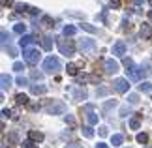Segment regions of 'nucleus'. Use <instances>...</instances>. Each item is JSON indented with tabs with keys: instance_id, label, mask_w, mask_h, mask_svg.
Returning <instances> with one entry per match:
<instances>
[{
	"instance_id": "f257e3e1",
	"label": "nucleus",
	"mask_w": 152,
	"mask_h": 148,
	"mask_svg": "<svg viewBox=\"0 0 152 148\" xmlns=\"http://www.w3.org/2000/svg\"><path fill=\"white\" fill-rule=\"evenodd\" d=\"M62 69V64L56 56H47L43 60V71L45 73H58Z\"/></svg>"
},
{
	"instance_id": "f03ea898",
	"label": "nucleus",
	"mask_w": 152,
	"mask_h": 148,
	"mask_svg": "<svg viewBox=\"0 0 152 148\" xmlns=\"http://www.w3.org/2000/svg\"><path fill=\"white\" fill-rule=\"evenodd\" d=\"M23 58H25L26 64H38L39 58H42V52H39L38 49H23Z\"/></svg>"
},
{
	"instance_id": "7ed1b4c3",
	"label": "nucleus",
	"mask_w": 152,
	"mask_h": 148,
	"mask_svg": "<svg viewBox=\"0 0 152 148\" xmlns=\"http://www.w3.org/2000/svg\"><path fill=\"white\" fill-rule=\"evenodd\" d=\"M58 49H60V52L62 55H66V56H72L73 52H75V47H73V43L69 39H64V38H58Z\"/></svg>"
},
{
	"instance_id": "20e7f679",
	"label": "nucleus",
	"mask_w": 152,
	"mask_h": 148,
	"mask_svg": "<svg viewBox=\"0 0 152 148\" xmlns=\"http://www.w3.org/2000/svg\"><path fill=\"white\" fill-rule=\"evenodd\" d=\"M47 112L49 114H64V112H66V103L56 99V101H53V103L47 105Z\"/></svg>"
},
{
	"instance_id": "39448f33",
	"label": "nucleus",
	"mask_w": 152,
	"mask_h": 148,
	"mask_svg": "<svg viewBox=\"0 0 152 148\" xmlns=\"http://www.w3.org/2000/svg\"><path fill=\"white\" fill-rule=\"evenodd\" d=\"M68 92H69V96H72L75 101H79V99H86V90L83 86H72V88H68Z\"/></svg>"
},
{
	"instance_id": "423d86ee",
	"label": "nucleus",
	"mask_w": 152,
	"mask_h": 148,
	"mask_svg": "<svg viewBox=\"0 0 152 148\" xmlns=\"http://www.w3.org/2000/svg\"><path fill=\"white\" fill-rule=\"evenodd\" d=\"M79 49L83 51V52H92L96 49V41L94 39H88V38H83L79 41Z\"/></svg>"
},
{
	"instance_id": "0eeeda50",
	"label": "nucleus",
	"mask_w": 152,
	"mask_h": 148,
	"mask_svg": "<svg viewBox=\"0 0 152 148\" xmlns=\"http://www.w3.org/2000/svg\"><path fill=\"white\" fill-rule=\"evenodd\" d=\"M126 75H128V79H130V81H141V77L145 75V71H143V68L133 66L132 69H126Z\"/></svg>"
},
{
	"instance_id": "6e6552de",
	"label": "nucleus",
	"mask_w": 152,
	"mask_h": 148,
	"mask_svg": "<svg viewBox=\"0 0 152 148\" xmlns=\"http://www.w3.org/2000/svg\"><path fill=\"white\" fill-rule=\"evenodd\" d=\"M103 68H105V73H109V75H113V73H116L118 71V62L116 60H113V58H109V60H105L103 62Z\"/></svg>"
},
{
	"instance_id": "1a4fd4ad",
	"label": "nucleus",
	"mask_w": 152,
	"mask_h": 148,
	"mask_svg": "<svg viewBox=\"0 0 152 148\" xmlns=\"http://www.w3.org/2000/svg\"><path fill=\"white\" fill-rule=\"evenodd\" d=\"M115 90L118 92V94H124L128 92V88H130V85H128V79H115Z\"/></svg>"
},
{
	"instance_id": "9d476101",
	"label": "nucleus",
	"mask_w": 152,
	"mask_h": 148,
	"mask_svg": "<svg viewBox=\"0 0 152 148\" xmlns=\"http://www.w3.org/2000/svg\"><path fill=\"white\" fill-rule=\"evenodd\" d=\"M113 55L115 56H124L126 55V43L124 41H116L113 45Z\"/></svg>"
},
{
	"instance_id": "9b49d317",
	"label": "nucleus",
	"mask_w": 152,
	"mask_h": 148,
	"mask_svg": "<svg viewBox=\"0 0 152 148\" xmlns=\"http://www.w3.org/2000/svg\"><path fill=\"white\" fill-rule=\"evenodd\" d=\"M139 32H141V38L143 39H150L152 38V26L148 25V23H143L141 28H139Z\"/></svg>"
},
{
	"instance_id": "f8f14e48",
	"label": "nucleus",
	"mask_w": 152,
	"mask_h": 148,
	"mask_svg": "<svg viewBox=\"0 0 152 148\" xmlns=\"http://www.w3.org/2000/svg\"><path fill=\"white\" fill-rule=\"evenodd\" d=\"M36 43V36H30V34H26V36H23L19 39V45L23 47V49H28V45Z\"/></svg>"
},
{
	"instance_id": "ddd939ff",
	"label": "nucleus",
	"mask_w": 152,
	"mask_h": 148,
	"mask_svg": "<svg viewBox=\"0 0 152 148\" xmlns=\"http://www.w3.org/2000/svg\"><path fill=\"white\" fill-rule=\"evenodd\" d=\"M28 139H30V141H34V143H42V141L45 139V135H43L42 131H36V129H30V131H28Z\"/></svg>"
},
{
	"instance_id": "4468645a",
	"label": "nucleus",
	"mask_w": 152,
	"mask_h": 148,
	"mask_svg": "<svg viewBox=\"0 0 152 148\" xmlns=\"http://www.w3.org/2000/svg\"><path fill=\"white\" fill-rule=\"evenodd\" d=\"M0 81H2V90H8V88L11 86V82H13V79H11L8 73H2V75H0Z\"/></svg>"
},
{
	"instance_id": "2eb2a0df",
	"label": "nucleus",
	"mask_w": 152,
	"mask_h": 148,
	"mask_svg": "<svg viewBox=\"0 0 152 148\" xmlns=\"http://www.w3.org/2000/svg\"><path fill=\"white\" fill-rule=\"evenodd\" d=\"M42 47L45 51H51L53 49V36H43L42 38Z\"/></svg>"
},
{
	"instance_id": "dca6fc26",
	"label": "nucleus",
	"mask_w": 152,
	"mask_h": 148,
	"mask_svg": "<svg viewBox=\"0 0 152 148\" xmlns=\"http://www.w3.org/2000/svg\"><path fill=\"white\" fill-rule=\"evenodd\" d=\"M30 92L36 94V96H38V94H45V92H47V86H45V85H32Z\"/></svg>"
},
{
	"instance_id": "f3484780",
	"label": "nucleus",
	"mask_w": 152,
	"mask_h": 148,
	"mask_svg": "<svg viewBox=\"0 0 152 148\" xmlns=\"http://www.w3.org/2000/svg\"><path fill=\"white\" fill-rule=\"evenodd\" d=\"M13 32H15V34H21V36H25V32H26V25H23V23H17V25L13 26Z\"/></svg>"
},
{
	"instance_id": "a211bd4d",
	"label": "nucleus",
	"mask_w": 152,
	"mask_h": 148,
	"mask_svg": "<svg viewBox=\"0 0 152 148\" xmlns=\"http://www.w3.org/2000/svg\"><path fill=\"white\" fill-rule=\"evenodd\" d=\"M15 103H17V105L28 103V96H26V94H17V96H15Z\"/></svg>"
},
{
	"instance_id": "6ab92c4d",
	"label": "nucleus",
	"mask_w": 152,
	"mask_h": 148,
	"mask_svg": "<svg viewBox=\"0 0 152 148\" xmlns=\"http://www.w3.org/2000/svg\"><path fill=\"white\" fill-rule=\"evenodd\" d=\"M122 141H124V137H122L120 133H116V135H113V137H111V144H113V146H120Z\"/></svg>"
},
{
	"instance_id": "aec40b11",
	"label": "nucleus",
	"mask_w": 152,
	"mask_h": 148,
	"mask_svg": "<svg viewBox=\"0 0 152 148\" xmlns=\"http://www.w3.org/2000/svg\"><path fill=\"white\" fill-rule=\"evenodd\" d=\"M139 90H141V92H152V82L143 81L141 85H139Z\"/></svg>"
},
{
	"instance_id": "412c9836",
	"label": "nucleus",
	"mask_w": 152,
	"mask_h": 148,
	"mask_svg": "<svg viewBox=\"0 0 152 148\" xmlns=\"http://www.w3.org/2000/svg\"><path fill=\"white\" fill-rule=\"evenodd\" d=\"M75 32H77V28H75L73 25H66V26H64V36H73Z\"/></svg>"
},
{
	"instance_id": "4be33fe9",
	"label": "nucleus",
	"mask_w": 152,
	"mask_h": 148,
	"mask_svg": "<svg viewBox=\"0 0 152 148\" xmlns=\"http://www.w3.org/2000/svg\"><path fill=\"white\" fill-rule=\"evenodd\" d=\"M81 81H88V82H96V85H98V82H100V77H98V75H83Z\"/></svg>"
},
{
	"instance_id": "5701e85b",
	"label": "nucleus",
	"mask_w": 152,
	"mask_h": 148,
	"mask_svg": "<svg viewBox=\"0 0 152 148\" xmlns=\"http://www.w3.org/2000/svg\"><path fill=\"white\" fill-rule=\"evenodd\" d=\"M10 34L8 32H6V30H2V47H4V49H6V47H10Z\"/></svg>"
},
{
	"instance_id": "b1692460",
	"label": "nucleus",
	"mask_w": 152,
	"mask_h": 148,
	"mask_svg": "<svg viewBox=\"0 0 152 148\" xmlns=\"http://www.w3.org/2000/svg\"><path fill=\"white\" fill-rule=\"evenodd\" d=\"M86 118H88V124H90V126H94V124H98V114H96V112H88V114H86Z\"/></svg>"
},
{
	"instance_id": "393cba45",
	"label": "nucleus",
	"mask_w": 152,
	"mask_h": 148,
	"mask_svg": "<svg viewBox=\"0 0 152 148\" xmlns=\"http://www.w3.org/2000/svg\"><path fill=\"white\" fill-rule=\"evenodd\" d=\"M81 28H83V30H86V32H90V34H96V30H98L96 26L88 25V23H83V25H81Z\"/></svg>"
},
{
	"instance_id": "a878e982",
	"label": "nucleus",
	"mask_w": 152,
	"mask_h": 148,
	"mask_svg": "<svg viewBox=\"0 0 152 148\" xmlns=\"http://www.w3.org/2000/svg\"><path fill=\"white\" fill-rule=\"evenodd\" d=\"M83 135H85L86 139H90L92 135H94V129H92L90 126H85V128H83Z\"/></svg>"
},
{
	"instance_id": "bb28decb",
	"label": "nucleus",
	"mask_w": 152,
	"mask_h": 148,
	"mask_svg": "<svg viewBox=\"0 0 152 148\" xmlns=\"http://www.w3.org/2000/svg\"><path fill=\"white\" fill-rule=\"evenodd\" d=\"M77 68H79L77 64H68V68H66V69H68V73H69V75H77Z\"/></svg>"
},
{
	"instance_id": "cd10ccee",
	"label": "nucleus",
	"mask_w": 152,
	"mask_h": 148,
	"mask_svg": "<svg viewBox=\"0 0 152 148\" xmlns=\"http://www.w3.org/2000/svg\"><path fill=\"white\" fill-rule=\"evenodd\" d=\"M30 77H32V79H36V81H42V79H43V73H42V71H38V69H32Z\"/></svg>"
},
{
	"instance_id": "c85d7f7f",
	"label": "nucleus",
	"mask_w": 152,
	"mask_h": 148,
	"mask_svg": "<svg viewBox=\"0 0 152 148\" xmlns=\"http://www.w3.org/2000/svg\"><path fill=\"white\" fill-rule=\"evenodd\" d=\"M21 148H38V146L34 144V141L28 139V141H23V143H21Z\"/></svg>"
},
{
	"instance_id": "c756f323",
	"label": "nucleus",
	"mask_w": 152,
	"mask_h": 148,
	"mask_svg": "<svg viewBox=\"0 0 152 148\" xmlns=\"http://www.w3.org/2000/svg\"><path fill=\"white\" fill-rule=\"evenodd\" d=\"M147 141H148V135H147V133H137V143L145 144Z\"/></svg>"
},
{
	"instance_id": "7c9ffc66",
	"label": "nucleus",
	"mask_w": 152,
	"mask_h": 148,
	"mask_svg": "<svg viewBox=\"0 0 152 148\" xmlns=\"http://www.w3.org/2000/svg\"><path fill=\"white\" fill-rule=\"evenodd\" d=\"M130 128L132 129H139V128H141V122H139L137 118H132V120H130Z\"/></svg>"
},
{
	"instance_id": "2f4dec72",
	"label": "nucleus",
	"mask_w": 152,
	"mask_h": 148,
	"mask_svg": "<svg viewBox=\"0 0 152 148\" xmlns=\"http://www.w3.org/2000/svg\"><path fill=\"white\" fill-rule=\"evenodd\" d=\"M17 85H19V86H26V85H28L26 77H23V75H19V77H17Z\"/></svg>"
},
{
	"instance_id": "473e14b6",
	"label": "nucleus",
	"mask_w": 152,
	"mask_h": 148,
	"mask_svg": "<svg viewBox=\"0 0 152 148\" xmlns=\"http://www.w3.org/2000/svg\"><path fill=\"white\" fill-rule=\"evenodd\" d=\"M128 101H130L132 105H135L139 101V96H137V94H130V96H128Z\"/></svg>"
},
{
	"instance_id": "72a5a7b5",
	"label": "nucleus",
	"mask_w": 152,
	"mask_h": 148,
	"mask_svg": "<svg viewBox=\"0 0 152 148\" xmlns=\"http://www.w3.org/2000/svg\"><path fill=\"white\" fill-rule=\"evenodd\" d=\"M6 51H8V55H10L11 58H15V56H17V49H15V47H11V45H10V47H6Z\"/></svg>"
},
{
	"instance_id": "f704fd0d",
	"label": "nucleus",
	"mask_w": 152,
	"mask_h": 148,
	"mask_svg": "<svg viewBox=\"0 0 152 148\" xmlns=\"http://www.w3.org/2000/svg\"><path fill=\"white\" fill-rule=\"evenodd\" d=\"M42 23H43V26H53V19L49 15H45L43 19H42Z\"/></svg>"
},
{
	"instance_id": "c9c22d12",
	"label": "nucleus",
	"mask_w": 152,
	"mask_h": 148,
	"mask_svg": "<svg viewBox=\"0 0 152 148\" xmlns=\"http://www.w3.org/2000/svg\"><path fill=\"white\" fill-rule=\"evenodd\" d=\"M13 69H15V71H23V69H25V64H23V62H15Z\"/></svg>"
},
{
	"instance_id": "e433bc0d",
	"label": "nucleus",
	"mask_w": 152,
	"mask_h": 148,
	"mask_svg": "<svg viewBox=\"0 0 152 148\" xmlns=\"http://www.w3.org/2000/svg\"><path fill=\"white\" fill-rule=\"evenodd\" d=\"M124 66H126V69H132L133 66H135V64H133L132 58H126V60H124Z\"/></svg>"
},
{
	"instance_id": "4c0bfd02",
	"label": "nucleus",
	"mask_w": 152,
	"mask_h": 148,
	"mask_svg": "<svg viewBox=\"0 0 152 148\" xmlns=\"http://www.w3.org/2000/svg\"><path fill=\"white\" fill-rule=\"evenodd\" d=\"M26 9H30L26 4H17V11H19V13H23V11H26Z\"/></svg>"
},
{
	"instance_id": "58836bf2",
	"label": "nucleus",
	"mask_w": 152,
	"mask_h": 148,
	"mask_svg": "<svg viewBox=\"0 0 152 148\" xmlns=\"http://www.w3.org/2000/svg\"><path fill=\"white\" fill-rule=\"evenodd\" d=\"M128 114H132V111L128 109V107H122L120 109V116H128Z\"/></svg>"
},
{
	"instance_id": "ea45409f",
	"label": "nucleus",
	"mask_w": 152,
	"mask_h": 148,
	"mask_svg": "<svg viewBox=\"0 0 152 148\" xmlns=\"http://www.w3.org/2000/svg\"><path fill=\"white\" fill-rule=\"evenodd\" d=\"M115 105H116L115 99H113V101H107V103H105V107H103V111H109L111 107H115Z\"/></svg>"
},
{
	"instance_id": "a19ab883",
	"label": "nucleus",
	"mask_w": 152,
	"mask_h": 148,
	"mask_svg": "<svg viewBox=\"0 0 152 148\" xmlns=\"http://www.w3.org/2000/svg\"><path fill=\"white\" fill-rule=\"evenodd\" d=\"M111 8L118 9V8H120V0H111Z\"/></svg>"
},
{
	"instance_id": "79ce46f5",
	"label": "nucleus",
	"mask_w": 152,
	"mask_h": 148,
	"mask_svg": "<svg viewBox=\"0 0 152 148\" xmlns=\"http://www.w3.org/2000/svg\"><path fill=\"white\" fill-rule=\"evenodd\" d=\"M66 122H68V124H72V126H73V124H75V118H73L72 114H66Z\"/></svg>"
},
{
	"instance_id": "37998d69",
	"label": "nucleus",
	"mask_w": 152,
	"mask_h": 148,
	"mask_svg": "<svg viewBox=\"0 0 152 148\" xmlns=\"http://www.w3.org/2000/svg\"><path fill=\"white\" fill-rule=\"evenodd\" d=\"M96 94H98V96H105V94H107V88H105V86H102V88H100V90H98Z\"/></svg>"
},
{
	"instance_id": "c03bdc74",
	"label": "nucleus",
	"mask_w": 152,
	"mask_h": 148,
	"mask_svg": "<svg viewBox=\"0 0 152 148\" xmlns=\"http://www.w3.org/2000/svg\"><path fill=\"white\" fill-rule=\"evenodd\" d=\"M28 13H30V15H39V9L38 8H30V9H28Z\"/></svg>"
},
{
	"instance_id": "a18cd8bd",
	"label": "nucleus",
	"mask_w": 152,
	"mask_h": 148,
	"mask_svg": "<svg viewBox=\"0 0 152 148\" xmlns=\"http://www.w3.org/2000/svg\"><path fill=\"white\" fill-rule=\"evenodd\" d=\"M100 135H102V137H105V135H107V128H105V126L100 128Z\"/></svg>"
},
{
	"instance_id": "49530a36",
	"label": "nucleus",
	"mask_w": 152,
	"mask_h": 148,
	"mask_svg": "<svg viewBox=\"0 0 152 148\" xmlns=\"http://www.w3.org/2000/svg\"><path fill=\"white\" fill-rule=\"evenodd\" d=\"M2 116H8V118H10V116H11V111H10V109H2Z\"/></svg>"
},
{
	"instance_id": "de8ad7c7",
	"label": "nucleus",
	"mask_w": 152,
	"mask_h": 148,
	"mask_svg": "<svg viewBox=\"0 0 152 148\" xmlns=\"http://www.w3.org/2000/svg\"><path fill=\"white\" fill-rule=\"evenodd\" d=\"M96 148H109V146L105 144V143H98V144H96Z\"/></svg>"
},
{
	"instance_id": "09e8293b",
	"label": "nucleus",
	"mask_w": 152,
	"mask_h": 148,
	"mask_svg": "<svg viewBox=\"0 0 152 148\" xmlns=\"http://www.w3.org/2000/svg\"><path fill=\"white\" fill-rule=\"evenodd\" d=\"M11 2H13V0H2V6H10Z\"/></svg>"
},
{
	"instance_id": "8fccbe9b",
	"label": "nucleus",
	"mask_w": 152,
	"mask_h": 148,
	"mask_svg": "<svg viewBox=\"0 0 152 148\" xmlns=\"http://www.w3.org/2000/svg\"><path fill=\"white\" fill-rule=\"evenodd\" d=\"M66 148H83V146H79V144H69V146H66Z\"/></svg>"
},
{
	"instance_id": "3c124183",
	"label": "nucleus",
	"mask_w": 152,
	"mask_h": 148,
	"mask_svg": "<svg viewBox=\"0 0 152 148\" xmlns=\"http://www.w3.org/2000/svg\"><path fill=\"white\" fill-rule=\"evenodd\" d=\"M148 21H152V9L148 11Z\"/></svg>"
},
{
	"instance_id": "603ef678",
	"label": "nucleus",
	"mask_w": 152,
	"mask_h": 148,
	"mask_svg": "<svg viewBox=\"0 0 152 148\" xmlns=\"http://www.w3.org/2000/svg\"><path fill=\"white\" fill-rule=\"evenodd\" d=\"M133 2H135V4H143L145 0H133Z\"/></svg>"
}]
</instances>
